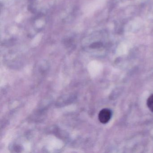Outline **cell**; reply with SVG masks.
I'll list each match as a JSON object with an SVG mask.
<instances>
[{
  "label": "cell",
  "mask_w": 153,
  "mask_h": 153,
  "mask_svg": "<svg viewBox=\"0 0 153 153\" xmlns=\"http://www.w3.org/2000/svg\"><path fill=\"white\" fill-rule=\"evenodd\" d=\"M112 112L110 109H103L101 110L98 114V119L101 123L105 124L111 120Z\"/></svg>",
  "instance_id": "6da1fadb"
},
{
  "label": "cell",
  "mask_w": 153,
  "mask_h": 153,
  "mask_svg": "<svg viewBox=\"0 0 153 153\" xmlns=\"http://www.w3.org/2000/svg\"><path fill=\"white\" fill-rule=\"evenodd\" d=\"M147 105L149 110L153 112V94L148 98Z\"/></svg>",
  "instance_id": "7a4b0ae2"
}]
</instances>
